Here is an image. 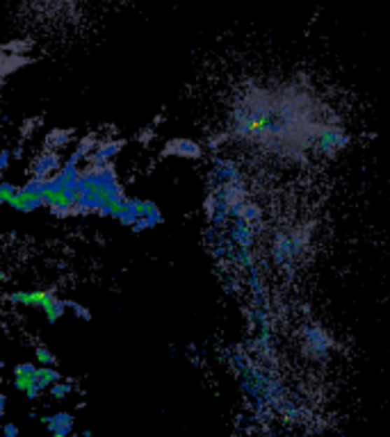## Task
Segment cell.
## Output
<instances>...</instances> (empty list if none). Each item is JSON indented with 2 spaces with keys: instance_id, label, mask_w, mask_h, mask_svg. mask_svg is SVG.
I'll list each match as a JSON object with an SVG mask.
<instances>
[{
  "instance_id": "7c38bea8",
  "label": "cell",
  "mask_w": 390,
  "mask_h": 437,
  "mask_svg": "<svg viewBox=\"0 0 390 437\" xmlns=\"http://www.w3.org/2000/svg\"><path fill=\"white\" fill-rule=\"evenodd\" d=\"M37 378H39L41 389H46V387L55 385V382H60V373H57V369H53V367H39Z\"/></svg>"
},
{
  "instance_id": "ba28073f",
  "label": "cell",
  "mask_w": 390,
  "mask_h": 437,
  "mask_svg": "<svg viewBox=\"0 0 390 437\" xmlns=\"http://www.w3.org/2000/svg\"><path fill=\"white\" fill-rule=\"evenodd\" d=\"M123 141L121 139H105V141H99V146L94 148V153L90 155L85 164H110L117 153L121 150Z\"/></svg>"
},
{
  "instance_id": "2e32d148",
  "label": "cell",
  "mask_w": 390,
  "mask_h": 437,
  "mask_svg": "<svg viewBox=\"0 0 390 437\" xmlns=\"http://www.w3.org/2000/svg\"><path fill=\"white\" fill-rule=\"evenodd\" d=\"M10 166V148H3V155H0V169H5Z\"/></svg>"
},
{
  "instance_id": "8992f818",
  "label": "cell",
  "mask_w": 390,
  "mask_h": 437,
  "mask_svg": "<svg viewBox=\"0 0 390 437\" xmlns=\"http://www.w3.org/2000/svg\"><path fill=\"white\" fill-rule=\"evenodd\" d=\"M162 157H183V159H199L203 155V148L194 139H172L162 148Z\"/></svg>"
},
{
  "instance_id": "9c48e42d",
  "label": "cell",
  "mask_w": 390,
  "mask_h": 437,
  "mask_svg": "<svg viewBox=\"0 0 390 437\" xmlns=\"http://www.w3.org/2000/svg\"><path fill=\"white\" fill-rule=\"evenodd\" d=\"M71 139H74V130H64V128H55L50 130L46 139H43V148L46 150H62L71 146Z\"/></svg>"
},
{
  "instance_id": "5bb4252c",
  "label": "cell",
  "mask_w": 390,
  "mask_h": 437,
  "mask_svg": "<svg viewBox=\"0 0 390 437\" xmlns=\"http://www.w3.org/2000/svg\"><path fill=\"white\" fill-rule=\"evenodd\" d=\"M48 389H50V394L55 399H64L71 392V382H55V385L48 387Z\"/></svg>"
},
{
  "instance_id": "3957f363",
  "label": "cell",
  "mask_w": 390,
  "mask_h": 437,
  "mask_svg": "<svg viewBox=\"0 0 390 437\" xmlns=\"http://www.w3.org/2000/svg\"><path fill=\"white\" fill-rule=\"evenodd\" d=\"M62 166L64 164H62V157L57 150L43 148L41 153L32 159V164L28 166V173H30V178H37V180H48V178L55 175Z\"/></svg>"
},
{
  "instance_id": "9a60e30c",
  "label": "cell",
  "mask_w": 390,
  "mask_h": 437,
  "mask_svg": "<svg viewBox=\"0 0 390 437\" xmlns=\"http://www.w3.org/2000/svg\"><path fill=\"white\" fill-rule=\"evenodd\" d=\"M69 308H74V310H76V315L81 317V319H90V317H92L90 312H87V308H85V306H81V303L69 301Z\"/></svg>"
},
{
  "instance_id": "5b68a950",
  "label": "cell",
  "mask_w": 390,
  "mask_h": 437,
  "mask_svg": "<svg viewBox=\"0 0 390 437\" xmlns=\"http://www.w3.org/2000/svg\"><path fill=\"white\" fill-rule=\"evenodd\" d=\"M14 376H16V389L19 392H25L28 399H37L39 392H41V385H39V378H37V367L34 364H16L14 367Z\"/></svg>"
},
{
  "instance_id": "6da1fadb",
  "label": "cell",
  "mask_w": 390,
  "mask_h": 437,
  "mask_svg": "<svg viewBox=\"0 0 390 437\" xmlns=\"http://www.w3.org/2000/svg\"><path fill=\"white\" fill-rule=\"evenodd\" d=\"M310 96L286 89H260L256 87L237 101L230 119V132L240 139H251L267 148H281L292 141V130H301L313 141L315 132L324 123L313 119L315 110Z\"/></svg>"
},
{
  "instance_id": "e0dca14e",
  "label": "cell",
  "mask_w": 390,
  "mask_h": 437,
  "mask_svg": "<svg viewBox=\"0 0 390 437\" xmlns=\"http://www.w3.org/2000/svg\"><path fill=\"white\" fill-rule=\"evenodd\" d=\"M5 437H19V428H16L14 424H7L5 426Z\"/></svg>"
},
{
  "instance_id": "30bf717a",
  "label": "cell",
  "mask_w": 390,
  "mask_h": 437,
  "mask_svg": "<svg viewBox=\"0 0 390 437\" xmlns=\"http://www.w3.org/2000/svg\"><path fill=\"white\" fill-rule=\"evenodd\" d=\"M43 424H48L53 437H67L71 426H74V417L69 413H60L55 417H43Z\"/></svg>"
},
{
  "instance_id": "8fae6325",
  "label": "cell",
  "mask_w": 390,
  "mask_h": 437,
  "mask_svg": "<svg viewBox=\"0 0 390 437\" xmlns=\"http://www.w3.org/2000/svg\"><path fill=\"white\" fill-rule=\"evenodd\" d=\"M141 217H144L151 226H160L162 224V212L153 201H141Z\"/></svg>"
},
{
  "instance_id": "4fadbf2b",
  "label": "cell",
  "mask_w": 390,
  "mask_h": 437,
  "mask_svg": "<svg viewBox=\"0 0 390 437\" xmlns=\"http://www.w3.org/2000/svg\"><path fill=\"white\" fill-rule=\"evenodd\" d=\"M34 353H37V360H39V364H43V367H50V364H55V355H53L48 349H43V346H37Z\"/></svg>"
},
{
  "instance_id": "277c9868",
  "label": "cell",
  "mask_w": 390,
  "mask_h": 437,
  "mask_svg": "<svg viewBox=\"0 0 390 437\" xmlns=\"http://www.w3.org/2000/svg\"><path fill=\"white\" fill-rule=\"evenodd\" d=\"M304 246H306V237L301 233H290V235H281L277 239V246H274V255H277V262L283 264V262H292L295 257H299L304 253Z\"/></svg>"
},
{
  "instance_id": "ac0fdd59",
  "label": "cell",
  "mask_w": 390,
  "mask_h": 437,
  "mask_svg": "<svg viewBox=\"0 0 390 437\" xmlns=\"http://www.w3.org/2000/svg\"><path fill=\"white\" fill-rule=\"evenodd\" d=\"M5 403H7V396H0V413H5Z\"/></svg>"
},
{
  "instance_id": "52a82bcc",
  "label": "cell",
  "mask_w": 390,
  "mask_h": 437,
  "mask_svg": "<svg viewBox=\"0 0 390 437\" xmlns=\"http://www.w3.org/2000/svg\"><path fill=\"white\" fill-rule=\"evenodd\" d=\"M304 344L310 355H322L329 351L331 337L320 326H304Z\"/></svg>"
},
{
  "instance_id": "7a4b0ae2",
  "label": "cell",
  "mask_w": 390,
  "mask_h": 437,
  "mask_svg": "<svg viewBox=\"0 0 390 437\" xmlns=\"http://www.w3.org/2000/svg\"><path fill=\"white\" fill-rule=\"evenodd\" d=\"M349 144V135L338 126H320V130L315 132L313 141H310V148L320 155H333L342 150Z\"/></svg>"
}]
</instances>
